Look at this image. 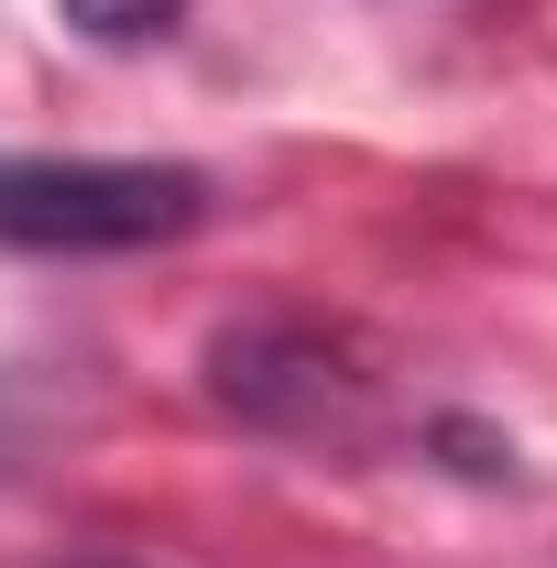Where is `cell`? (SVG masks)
Wrapping results in <instances>:
<instances>
[{
    "label": "cell",
    "instance_id": "6da1fadb",
    "mask_svg": "<svg viewBox=\"0 0 557 568\" xmlns=\"http://www.w3.org/2000/svg\"><path fill=\"white\" fill-rule=\"evenodd\" d=\"M209 219V175L186 164H0V241L33 252H132Z\"/></svg>",
    "mask_w": 557,
    "mask_h": 568
},
{
    "label": "cell",
    "instance_id": "3957f363",
    "mask_svg": "<svg viewBox=\"0 0 557 568\" xmlns=\"http://www.w3.org/2000/svg\"><path fill=\"white\" fill-rule=\"evenodd\" d=\"M88 44H153V33H175L186 22V0H55Z\"/></svg>",
    "mask_w": 557,
    "mask_h": 568
},
{
    "label": "cell",
    "instance_id": "7a4b0ae2",
    "mask_svg": "<svg viewBox=\"0 0 557 568\" xmlns=\"http://www.w3.org/2000/svg\"><path fill=\"white\" fill-rule=\"evenodd\" d=\"M219 394L252 426H317V437H328V426H350V394H361V383L328 372L317 339H263V328H252V339L219 351Z\"/></svg>",
    "mask_w": 557,
    "mask_h": 568
},
{
    "label": "cell",
    "instance_id": "277c9868",
    "mask_svg": "<svg viewBox=\"0 0 557 568\" xmlns=\"http://www.w3.org/2000/svg\"><path fill=\"white\" fill-rule=\"evenodd\" d=\"M77 568H121V558H77Z\"/></svg>",
    "mask_w": 557,
    "mask_h": 568
}]
</instances>
